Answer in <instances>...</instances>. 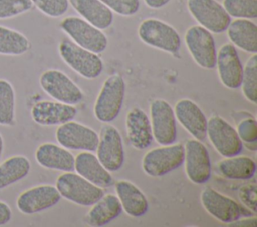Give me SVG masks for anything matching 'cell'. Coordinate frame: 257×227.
Here are the masks:
<instances>
[{
	"mask_svg": "<svg viewBox=\"0 0 257 227\" xmlns=\"http://www.w3.org/2000/svg\"><path fill=\"white\" fill-rule=\"evenodd\" d=\"M125 92V83L120 75L109 76L98 93L93 112L95 118L103 123L113 121L119 114Z\"/></svg>",
	"mask_w": 257,
	"mask_h": 227,
	"instance_id": "obj_1",
	"label": "cell"
},
{
	"mask_svg": "<svg viewBox=\"0 0 257 227\" xmlns=\"http://www.w3.org/2000/svg\"><path fill=\"white\" fill-rule=\"evenodd\" d=\"M58 52L64 63L85 79H94L103 70V63L97 54L76 45L70 40H62L59 43Z\"/></svg>",
	"mask_w": 257,
	"mask_h": 227,
	"instance_id": "obj_2",
	"label": "cell"
},
{
	"mask_svg": "<svg viewBox=\"0 0 257 227\" xmlns=\"http://www.w3.org/2000/svg\"><path fill=\"white\" fill-rule=\"evenodd\" d=\"M55 187L61 197L80 206H92L103 196L102 188L72 172L61 174Z\"/></svg>",
	"mask_w": 257,
	"mask_h": 227,
	"instance_id": "obj_3",
	"label": "cell"
},
{
	"mask_svg": "<svg viewBox=\"0 0 257 227\" xmlns=\"http://www.w3.org/2000/svg\"><path fill=\"white\" fill-rule=\"evenodd\" d=\"M200 199L207 213L225 224H230L243 217L255 215L247 207L242 206L211 187H207L202 191Z\"/></svg>",
	"mask_w": 257,
	"mask_h": 227,
	"instance_id": "obj_4",
	"label": "cell"
},
{
	"mask_svg": "<svg viewBox=\"0 0 257 227\" xmlns=\"http://www.w3.org/2000/svg\"><path fill=\"white\" fill-rule=\"evenodd\" d=\"M138 35L145 44L171 54L178 53L181 48V37L177 30L158 19L144 20L139 26Z\"/></svg>",
	"mask_w": 257,
	"mask_h": 227,
	"instance_id": "obj_5",
	"label": "cell"
},
{
	"mask_svg": "<svg viewBox=\"0 0 257 227\" xmlns=\"http://www.w3.org/2000/svg\"><path fill=\"white\" fill-rule=\"evenodd\" d=\"M185 157L182 144H171L155 148L145 154L142 167L146 174L152 177H161L179 168Z\"/></svg>",
	"mask_w": 257,
	"mask_h": 227,
	"instance_id": "obj_6",
	"label": "cell"
},
{
	"mask_svg": "<svg viewBox=\"0 0 257 227\" xmlns=\"http://www.w3.org/2000/svg\"><path fill=\"white\" fill-rule=\"evenodd\" d=\"M60 28L76 45L95 54L103 52L107 47V38L98 28L78 17H66Z\"/></svg>",
	"mask_w": 257,
	"mask_h": 227,
	"instance_id": "obj_7",
	"label": "cell"
},
{
	"mask_svg": "<svg viewBox=\"0 0 257 227\" xmlns=\"http://www.w3.org/2000/svg\"><path fill=\"white\" fill-rule=\"evenodd\" d=\"M187 7L200 26L211 33H223L231 23V17L216 0H187Z\"/></svg>",
	"mask_w": 257,
	"mask_h": 227,
	"instance_id": "obj_8",
	"label": "cell"
},
{
	"mask_svg": "<svg viewBox=\"0 0 257 227\" xmlns=\"http://www.w3.org/2000/svg\"><path fill=\"white\" fill-rule=\"evenodd\" d=\"M185 43L194 61L204 69L216 67V44L210 31L200 25L190 27L185 34Z\"/></svg>",
	"mask_w": 257,
	"mask_h": 227,
	"instance_id": "obj_9",
	"label": "cell"
},
{
	"mask_svg": "<svg viewBox=\"0 0 257 227\" xmlns=\"http://www.w3.org/2000/svg\"><path fill=\"white\" fill-rule=\"evenodd\" d=\"M207 136L223 157L239 155L243 150V142L236 129L220 116H212L207 121Z\"/></svg>",
	"mask_w": 257,
	"mask_h": 227,
	"instance_id": "obj_10",
	"label": "cell"
},
{
	"mask_svg": "<svg viewBox=\"0 0 257 227\" xmlns=\"http://www.w3.org/2000/svg\"><path fill=\"white\" fill-rule=\"evenodd\" d=\"M39 84L48 96L58 102L75 105L82 100L81 90L66 74L59 70L44 71L39 78Z\"/></svg>",
	"mask_w": 257,
	"mask_h": 227,
	"instance_id": "obj_11",
	"label": "cell"
},
{
	"mask_svg": "<svg viewBox=\"0 0 257 227\" xmlns=\"http://www.w3.org/2000/svg\"><path fill=\"white\" fill-rule=\"evenodd\" d=\"M153 137L162 146L174 144L177 140V121L172 106L163 99H156L150 105Z\"/></svg>",
	"mask_w": 257,
	"mask_h": 227,
	"instance_id": "obj_12",
	"label": "cell"
},
{
	"mask_svg": "<svg viewBox=\"0 0 257 227\" xmlns=\"http://www.w3.org/2000/svg\"><path fill=\"white\" fill-rule=\"evenodd\" d=\"M97 159L108 172L119 170L124 161L122 139L118 130L111 125L101 127L96 147Z\"/></svg>",
	"mask_w": 257,
	"mask_h": 227,
	"instance_id": "obj_13",
	"label": "cell"
},
{
	"mask_svg": "<svg viewBox=\"0 0 257 227\" xmlns=\"http://www.w3.org/2000/svg\"><path fill=\"white\" fill-rule=\"evenodd\" d=\"M185 149V171L195 184H205L211 178V160L206 146L197 139H189Z\"/></svg>",
	"mask_w": 257,
	"mask_h": 227,
	"instance_id": "obj_14",
	"label": "cell"
},
{
	"mask_svg": "<svg viewBox=\"0 0 257 227\" xmlns=\"http://www.w3.org/2000/svg\"><path fill=\"white\" fill-rule=\"evenodd\" d=\"M55 138L60 146L70 150L93 152L98 144V135L94 130L72 120L57 128Z\"/></svg>",
	"mask_w": 257,
	"mask_h": 227,
	"instance_id": "obj_15",
	"label": "cell"
},
{
	"mask_svg": "<svg viewBox=\"0 0 257 227\" xmlns=\"http://www.w3.org/2000/svg\"><path fill=\"white\" fill-rule=\"evenodd\" d=\"M60 198L56 187L39 185L22 192L16 200V206L22 214L32 215L53 207Z\"/></svg>",
	"mask_w": 257,
	"mask_h": 227,
	"instance_id": "obj_16",
	"label": "cell"
},
{
	"mask_svg": "<svg viewBox=\"0 0 257 227\" xmlns=\"http://www.w3.org/2000/svg\"><path fill=\"white\" fill-rule=\"evenodd\" d=\"M216 66L221 83L229 89L241 87L243 66L233 44H224L218 51Z\"/></svg>",
	"mask_w": 257,
	"mask_h": 227,
	"instance_id": "obj_17",
	"label": "cell"
},
{
	"mask_svg": "<svg viewBox=\"0 0 257 227\" xmlns=\"http://www.w3.org/2000/svg\"><path fill=\"white\" fill-rule=\"evenodd\" d=\"M76 112V108L73 105L43 100L36 102L32 106L31 117L38 125L54 126L73 120Z\"/></svg>",
	"mask_w": 257,
	"mask_h": 227,
	"instance_id": "obj_18",
	"label": "cell"
},
{
	"mask_svg": "<svg viewBox=\"0 0 257 227\" xmlns=\"http://www.w3.org/2000/svg\"><path fill=\"white\" fill-rule=\"evenodd\" d=\"M176 119L197 140L207 136V118L201 108L190 99H181L174 108Z\"/></svg>",
	"mask_w": 257,
	"mask_h": 227,
	"instance_id": "obj_19",
	"label": "cell"
},
{
	"mask_svg": "<svg viewBox=\"0 0 257 227\" xmlns=\"http://www.w3.org/2000/svg\"><path fill=\"white\" fill-rule=\"evenodd\" d=\"M125 128L127 138L134 148L144 150L152 144L154 137L151 121L142 109L134 108L127 113Z\"/></svg>",
	"mask_w": 257,
	"mask_h": 227,
	"instance_id": "obj_20",
	"label": "cell"
},
{
	"mask_svg": "<svg viewBox=\"0 0 257 227\" xmlns=\"http://www.w3.org/2000/svg\"><path fill=\"white\" fill-rule=\"evenodd\" d=\"M74 170L78 175L100 188H107L113 184L109 172L101 165L97 157L88 151L81 152L74 157Z\"/></svg>",
	"mask_w": 257,
	"mask_h": 227,
	"instance_id": "obj_21",
	"label": "cell"
},
{
	"mask_svg": "<svg viewBox=\"0 0 257 227\" xmlns=\"http://www.w3.org/2000/svg\"><path fill=\"white\" fill-rule=\"evenodd\" d=\"M35 160L43 168L63 172L74 170V156L62 146L43 143L35 151Z\"/></svg>",
	"mask_w": 257,
	"mask_h": 227,
	"instance_id": "obj_22",
	"label": "cell"
},
{
	"mask_svg": "<svg viewBox=\"0 0 257 227\" xmlns=\"http://www.w3.org/2000/svg\"><path fill=\"white\" fill-rule=\"evenodd\" d=\"M69 3L85 21L99 30L107 29L113 22L112 11L100 0H69Z\"/></svg>",
	"mask_w": 257,
	"mask_h": 227,
	"instance_id": "obj_23",
	"label": "cell"
},
{
	"mask_svg": "<svg viewBox=\"0 0 257 227\" xmlns=\"http://www.w3.org/2000/svg\"><path fill=\"white\" fill-rule=\"evenodd\" d=\"M116 196L122 210L132 217H141L149 209V202L145 194L132 182L119 180L115 183Z\"/></svg>",
	"mask_w": 257,
	"mask_h": 227,
	"instance_id": "obj_24",
	"label": "cell"
},
{
	"mask_svg": "<svg viewBox=\"0 0 257 227\" xmlns=\"http://www.w3.org/2000/svg\"><path fill=\"white\" fill-rule=\"evenodd\" d=\"M227 35L234 46L241 50L256 54L257 52V26L250 19H237L229 24Z\"/></svg>",
	"mask_w": 257,
	"mask_h": 227,
	"instance_id": "obj_25",
	"label": "cell"
},
{
	"mask_svg": "<svg viewBox=\"0 0 257 227\" xmlns=\"http://www.w3.org/2000/svg\"><path fill=\"white\" fill-rule=\"evenodd\" d=\"M122 212V207L117 196L113 194L103 195L95 202L86 216V222L93 227H100L108 224Z\"/></svg>",
	"mask_w": 257,
	"mask_h": 227,
	"instance_id": "obj_26",
	"label": "cell"
},
{
	"mask_svg": "<svg viewBox=\"0 0 257 227\" xmlns=\"http://www.w3.org/2000/svg\"><path fill=\"white\" fill-rule=\"evenodd\" d=\"M217 166L220 174L231 180H249L256 172V163L248 156L225 157Z\"/></svg>",
	"mask_w": 257,
	"mask_h": 227,
	"instance_id": "obj_27",
	"label": "cell"
},
{
	"mask_svg": "<svg viewBox=\"0 0 257 227\" xmlns=\"http://www.w3.org/2000/svg\"><path fill=\"white\" fill-rule=\"evenodd\" d=\"M30 162L25 156L9 157L0 164V191L25 178L30 171Z\"/></svg>",
	"mask_w": 257,
	"mask_h": 227,
	"instance_id": "obj_28",
	"label": "cell"
},
{
	"mask_svg": "<svg viewBox=\"0 0 257 227\" xmlns=\"http://www.w3.org/2000/svg\"><path fill=\"white\" fill-rule=\"evenodd\" d=\"M30 48L28 39L20 32L0 26V55L19 56Z\"/></svg>",
	"mask_w": 257,
	"mask_h": 227,
	"instance_id": "obj_29",
	"label": "cell"
},
{
	"mask_svg": "<svg viewBox=\"0 0 257 227\" xmlns=\"http://www.w3.org/2000/svg\"><path fill=\"white\" fill-rule=\"evenodd\" d=\"M15 118V92L13 86L0 79V125L11 126Z\"/></svg>",
	"mask_w": 257,
	"mask_h": 227,
	"instance_id": "obj_30",
	"label": "cell"
},
{
	"mask_svg": "<svg viewBox=\"0 0 257 227\" xmlns=\"http://www.w3.org/2000/svg\"><path fill=\"white\" fill-rule=\"evenodd\" d=\"M242 92L245 98L255 104L257 102V56L253 54L243 68L241 82Z\"/></svg>",
	"mask_w": 257,
	"mask_h": 227,
	"instance_id": "obj_31",
	"label": "cell"
},
{
	"mask_svg": "<svg viewBox=\"0 0 257 227\" xmlns=\"http://www.w3.org/2000/svg\"><path fill=\"white\" fill-rule=\"evenodd\" d=\"M223 7L230 17L237 19L257 17V0H223Z\"/></svg>",
	"mask_w": 257,
	"mask_h": 227,
	"instance_id": "obj_32",
	"label": "cell"
},
{
	"mask_svg": "<svg viewBox=\"0 0 257 227\" xmlns=\"http://www.w3.org/2000/svg\"><path fill=\"white\" fill-rule=\"evenodd\" d=\"M31 0H0V20L9 19L31 10Z\"/></svg>",
	"mask_w": 257,
	"mask_h": 227,
	"instance_id": "obj_33",
	"label": "cell"
},
{
	"mask_svg": "<svg viewBox=\"0 0 257 227\" xmlns=\"http://www.w3.org/2000/svg\"><path fill=\"white\" fill-rule=\"evenodd\" d=\"M32 4L44 15L52 18L62 16L68 10V0H31Z\"/></svg>",
	"mask_w": 257,
	"mask_h": 227,
	"instance_id": "obj_34",
	"label": "cell"
},
{
	"mask_svg": "<svg viewBox=\"0 0 257 227\" xmlns=\"http://www.w3.org/2000/svg\"><path fill=\"white\" fill-rule=\"evenodd\" d=\"M106 7L121 16H133L140 9V0H100Z\"/></svg>",
	"mask_w": 257,
	"mask_h": 227,
	"instance_id": "obj_35",
	"label": "cell"
},
{
	"mask_svg": "<svg viewBox=\"0 0 257 227\" xmlns=\"http://www.w3.org/2000/svg\"><path fill=\"white\" fill-rule=\"evenodd\" d=\"M236 131L242 142H245L247 144H256L257 122L255 118H246L242 120L238 124Z\"/></svg>",
	"mask_w": 257,
	"mask_h": 227,
	"instance_id": "obj_36",
	"label": "cell"
},
{
	"mask_svg": "<svg viewBox=\"0 0 257 227\" xmlns=\"http://www.w3.org/2000/svg\"><path fill=\"white\" fill-rule=\"evenodd\" d=\"M257 187L255 183H249L244 186H242L239 190V198L244 204L245 207L250 209L253 213H256L257 210V193H256Z\"/></svg>",
	"mask_w": 257,
	"mask_h": 227,
	"instance_id": "obj_37",
	"label": "cell"
},
{
	"mask_svg": "<svg viewBox=\"0 0 257 227\" xmlns=\"http://www.w3.org/2000/svg\"><path fill=\"white\" fill-rule=\"evenodd\" d=\"M12 219V211L10 209V207L0 201V226H4L6 224H8Z\"/></svg>",
	"mask_w": 257,
	"mask_h": 227,
	"instance_id": "obj_38",
	"label": "cell"
},
{
	"mask_svg": "<svg viewBox=\"0 0 257 227\" xmlns=\"http://www.w3.org/2000/svg\"><path fill=\"white\" fill-rule=\"evenodd\" d=\"M256 223H257V219L254 216H250V217H243L230 223V226H238V227H256Z\"/></svg>",
	"mask_w": 257,
	"mask_h": 227,
	"instance_id": "obj_39",
	"label": "cell"
},
{
	"mask_svg": "<svg viewBox=\"0 0 257 227\" xmlns=\"http://www.w3.org/2000/svg\"><path fill=\"white\" fill-rule=\"evenodd\" d=\"M145 4L152 9H161L166 6L171 0H144Z\"/></svg>",
	"mask_w": 257,
	"mask_h": 227,
	"instance_id": "obj_40",
	"label": "cell"
},
{
	"mask_svg": "<svg viewBox=\"0 0 257 227\" xmlns=\"http://www.w3.org/2000/svg\"><path fill=\"white\" fill-rule=\"evenodd\" d=\"M3 149H4V141H3V138H2V136L0 134V160H1V157H2Z\"/></svg>",
	"mask_w": 257,
	"mask_h": 227,
	"instance_id": "obj_41",
	"label": "cell"
}]
</instances>
